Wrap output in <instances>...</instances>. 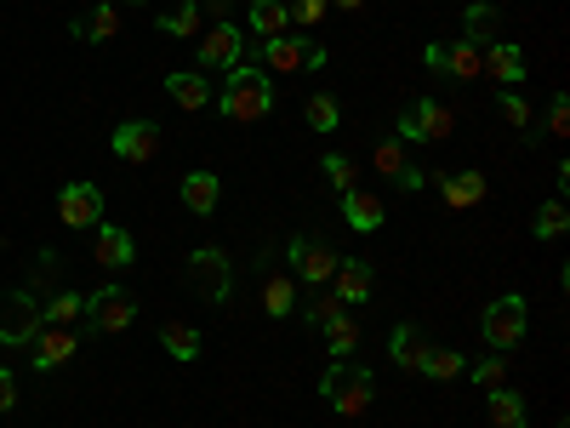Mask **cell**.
I'll use <instances>...</instances> for the list:
<instances>
[{"mask_svg": "<svg viewBox=\"0 0 570 428\" xmlns=\"http://www.w3.org/2000/svg\"><path fill=\"white\" fill-rule=\"evenodd\" d=\"M331 7H343V12H359V7H365V0H331Z\"/></svg>", "mask_w": 570, "mask_h": 428, "instance_id": "45", "label": "cell"}, {"mask_svg": "<svg viewBox=\"0 0 570 428\" xmlns=\"http://www.w3.org/2000/svg\"><path fill=\"white\" fill-rule=\"evenodd\" d=\"M440 75H451V81H480V75H485L480 46H467V41H451V46H440Z\"/></svg>", "mask_w": 570, "mask_h": 428, "instance_id": "26", "label": "cell"}, {"mask_svg": "<svg viewBox=\"0 0 570 428\" xmlns=\"http://www.w3.org/2000/svg\"><path fill=\"white\" fill-rule=\"evenodd\" d=\"M525 325H530V303L519 298V291H508V298H496L485 314H480V332L491 349H514L525 338Z\"/></svg>", "mask_w": 570, "mask_h": 428, "instance_id": "8", "label": "cell"}, {"mask_svg": "<svg viewBox=\"0 0 570 428\" xmlns=\"http://www.w3.org/2000/svg\"><path fill=\"white\" fill-rule=\"evenodd\" d=\"M451 131H456V115L440 97H417V104L399 115V143H445Z\"/></svg>", "mask_w": 570, "mask_h": 428, "instance_id": "6", "label": "cell"}, {"mask_svg": "<svg viewBox=\"0 0 570 428\" xmlns=\"http://www.w3.org/2000/svg\"><path fill=\"white\" fill-rule=\"evenodd\" d=\"M286 263H291V280L297 286H325L331 280V269H337V246H331L325 235H297L291 246H286Z\"/></svg>", "mask_w": 570, "mask_h": 428, "instance_id": "4", "label": "cell"}, {"mask_svg": "<svg viewBox=\"0 0 570 428\" xmlns=\"http://www.w3.org/2000/svg\"><path fill=\"white\" fill-rule=\"evenodd\" d=\"M41 298H29V291H12L7 303H0V343L7 349H29L41 338Z\"/></svg>", "mask_w": 570, "mask_h": 428, "instance_id": "9", "label": "cell"}, {"mask_svg": "<svg viewBox=\"0 0 570 428\" xmlns=\"http://www.w3.org/2000/svg\"><path fill=\"white\" fill-rule=\"evenodd\" d=\"M331 291H337L348 309L365 303V298H372V263H365V257H343L337 269H331Z\"/></svg>", "mask_w": 570, "mask_h": 428, "instance_id": "18", "label": "cell"}, {"mask_svg": "<svg viewBox=\"0 0 570 428\" xmlns=\"http://www.w3.org/2000/svg\"><path fill=\"white\" fill-rule=\"evenodd\" d=\"M160 349L189 366V360L206 354V338H200V325H194V320H165V325H160Z\"/></svg>", "mask_w": 570, "mask_h": 428, "instance_id": "20", "label": "cell"}, {"mask_svg": "<svg viewBox=\"0 0 570 428\" xmlns=\"http://www.w3.org/2000/svg\"><path fill=\"white\" fill-rule=\"evenodd\" d=\"M189 286H194V298L200 303H223L228 291H234V263L223 246H200L189 257Z\"/></svg>", "mask_w": 570, "mask_h": 428, "instance_id": "5", "label": "cell"}, {"mask_svg": "<svg viewBox=\"0 0 570 428\" xmlns=\"http://www.w3.org/2000/svg\"><path fill=\"white\" fill-rule=\"evenodd\" d=\"M12 406H18V377H12L7 366H0V417H7Z\"/></svg>", "mask_w": 570, "mask_h": 428, "instance_id": "43", "label": "cell"}, {"mask_svg": "<svg viewBox=\"0 0 570 428\" xmlns=\"http://www.w3.org/2000/svg\"><path fill=\"white\" fill-rule=\"evenodd\" d=\"M372 167H377L388 183H399V178H406V167H411V160H406V143H399V138H383V143L372 149Z\"/></svg>", "mask_w": 570, "mask_h": 428, "instance_id": "30", "label": "cell"}, {"mask_svg": "<svg viewBox=\"0 0 570 428\" xmlns=\"http://www.w3.org/2000/svg\"><path fill=\"white\" fill-rule=\"evenodd\" d=\"M467 377H474L480 388H502L508 383V354H485L480 366H467Z\"/></svg>", "mask_w": 570, "mask_h": 428, "instance_id": "38", "label": "cell"}, {"mask_svg": "<svg viewBox=\"0 0 570 428\" xmlns=\"http://www.w3.org/2000/svg\"><path fill=\"white\" fill-rule=\"evenodd\" d=\"M200 23H206V18H200L194 0H178L172 12H160V18H154V29H160V35H172V41H194V35H200Z\"/></svg>", "mask_w": 570, "mask_h": 428, "instance_id": "28", "label": "cell"}, {"mask_svg": "<svg viewBox=\"0 0 570 428\" xmlns=\"http://www.w3.org/2000/svg\"><path fill=\"white\" fill-rule=\"evenodd\" d=\"M35 354V372H57V366H69V360L80 354V338H75V325H41V338L29 343Z\"/></svg>", "mask_w": 570, "mask_h": 428, "instance_id": "13", "label": "cell"}, {"mask_svg": "<svg viewBox=\"0 0 570 428\" xmlns=\"http://www.w3.org/2000/svg\"><path fill=\"white\" fill-rule=\"evenodd\" d=\"M337 314H348V303L337 298V291H314V298H309V309H303V320L314 325V332H325V325L337 320Z\"/></svg>", "mask_w": 570, "mask_h": 428, "instance_id": "34", "label": "cell"}, {"mask_svg": "<svg viewBox=\"0 0 570 428\" xmlns=\"http://www.w3.org/2000/svg\"><path fill=\"white\" fill-rule=\"evenodd\" d=\"M57 223L63 228H97L104 223V194H97L92 183H69L57 194Z\"/></svg>", "mask_w": 570, "mask_h": 428, "instance_id": "11", "label": "cell"}, {"mask_svg": "<svg viewBox=\"0 0 570 428\" xmlns=\"http://www.w3.org/2000/svg\"><path fill=\"white\" fill-rule=\"evenodd\" d=\"M80 314H86V298H80V291H57L52 303H41V320H46V325H75Z\"/></svg>", "mask_w": 570, "mask_h": 428, "instance_id": "32", "label": "cell"}, {"mask_svg": "<svg viewBox=\"0 0 570 428\" xmlns=\"http://www.w3.org/2000/svg\"><path fill=\"white\" fill-rule=\"evenodd\" d=\"M383 201H377V194H365V189H348L343 194V223L354 228V235H377V228H383Z\"/></svg>", "mask_w": 570, "mask_h": 428, "instance_id": "19", "label": "cell"}, {"mask_svg": "<svg viewBox=\"0 0 570 428\" xmlns=\"http://www.w3.org/2000/svg\"><path fill=\"white\" fill-rule=\"evenodd\" d=\"M428 349H433V343L417 332V325H394V332H388V354H394V366H399V372H422Z\"/></svg>", "mask_w": 570, "mask_h": 428, "instance_id": "23", "label": "cell"}, {"mask_svg": "<svg viewBox=\"0 0 570 428\" xmlns=\"http://www.w3.org/2000/svg\"><path fill=\"white\" fill-rule=\"evenodd\" d=\"M548 131L553 138H570V97L553 92V104H548Z\"/></svg>", "mask_w": 570, "mask_h": 428, "instance_id": "42", "label": "cell"}, {"mask_svg": "<svg viewBox=\"0 0 570 428\" xmlns=\"http://www.w3.org/2000/svg\"><path fill=\"white\" fill-rule=\"evenodd\" d=\"M109 143H115L120 160H138V167H143V160L160 154V126L154 120H126V126H115Z\"/></svg>", "mask_w": 570, "mask_h": 428, "instance_id": "14", "label": "cell"}, {"mask_svg": "<svg viewBox=\"0 0 570 428\" xmlns=\"http://www.w3.org/2000/svg\"><path fill=\"white\" fill-rule=\"evenodd\" d=\"M69 35L86 41V46H109L120 35V7H109V0H97V7H86L75 23H69Z\"/></svg>", "mask_w": 570, "mask_h": 428, "instance_id": "15", "label": "cell"}, {"mask_svg": "<svg viewBox=\"0 0 570 428\" xmlns=\"http://www.w3.org/2000/svg\"><path fill=\"white\" fill-rule=\"evenodd\" d=\"M485 411H491V428H530L525 400L514 388H485Z\"/></svg>", "mask_w": 570, "mask_h": 428, "instance_id": "27", "label": "cell"}, {"mask_svg": "<svg viewBox=\"0 0 570 428\" xmlns=\"http://www.w3.org/2000/svg\"><path fill=\"white\" fill-rule=\"evenodd\" d=\"M86 320H92V332H126L131 320H138V298L131 291H120V286H104V291H92L86 298Z\"/></svg>", "mask_w": 570, "mask_h": 428, "instance_id": "10", "label": "cell"}, {"mask_svg": "<svg viewBox=\"0 0 570 428\" xmlns=\"http://www.w3.org/2000/svg\"><path fill=\"white\" fill-rule=\"evenodd\" d=\"M462 29H467V35H462V41L485 52V46L496 41V29H502V18H496V12L485 7V0H474V7H467V12H462Z\"/></svg>", "mask_w": 570, "mask_h": 428, "instance_id": "29", "label": "cell"}, {"mask_svg": "<svg viewBox=\"0 0 570 428\" xmlns=\"http://www.w3.org/2000/svg\"><path fill=\"white\" fill-rule=\"evenodd\" d=\"M246 18H251V35H257V41H275V35H291L286 0H251V7H246Z\"/></svg>", "mask_w": 570, "mask_h": 428, "instance_id": "25", "label": "cell"}, {"mask_svg": "<svg viewBox=\"0 0 570 428\" xmlns=\"http://www.w3.org/2000/svg\"><path fill=\"white\" fill-rule=\"evenodd\" d=\"M325 183L337 189V194H348L354 189V160L348 154H325Z\"/></svg>", "mask_w": 570, "mask_h": 428, "instance_id": "40", "label": "cell"}, {"mask_svg": "<svg viewBox=\"0 0 570 428\" xmlns=\"http://www.w3.org/2000/svg\"><path fill=\"white\" fill-rule=\"evenodd\" d=\"M325 12H331V0H297V7H286V18L303 29V35H314V29L325 23Z\"/></svg>", "mask_w": 570, "mask_h": 428, "instance_id": "37", "label": "cell"}, {"mask_svg": "<svg viewBox=\"0 0 570 428\" xmlns=\"http://www.w3.org/2000/svg\"><path fill=\"white\" fill-rule=\"evenodd\" d=\"M165 97H172V104L178 109H206L212 104V97H217V86L206 81V75H200V69H172V75H165Z\"/></svg>", "mask_w": 570, "mask_h": 428, "instance_id": "16", "label": "cell"}, {"mask_svg": "<svg viewBox=\"0 0 570 428\" xmlns=\"http://www.w3.org/2000/svg\"><path fill=\"white\" fill-rule=\"evenodd\" d=\"M433 189L445 194L451 212H467L485 201V172H433Z\"/></svg>", "mask_w": 570, "mask_h": 428, "instance_id": "17", "label": "cell"}, {"mask_svg": "<svg viewBox=\"0 0 570 428\" xmlns=\"http://www.w3.org/2000/svg\"><path fill=\"white\" fill-rule=\"evenodd\" d=\"M262 314H275V320L297 314V280H291V269H262Z\"/></svg>", "mask_w": 570, "mask_h": 428, "instance_id": "22", "label": "cell"}, {"mask_svg": "<svg viewBox=\"0 0 570 428\" xmlns=\"http://www.w3.org/2000/svg\"><path fill=\"white\" fill-rule=\"evenodd\" d=\"M217 109H223V120H234V126L268 120V115H275V81H268L257 63H234L228 81H223V92H217Z\"/></svg>", "mask_w": 570, "mask_h": 428, "instance_id": "1", "label": "cell"}, {"mask_svg": "<svg viewBox=\"0 0 570 428\" xmlns=\"http://www.w3.org/2000/svg\"><path fill=\"white\" fill-rule=\"evenodd\" d=\"M178 194H183V206H189L194 217H212L217 201H223V183H217V172H189Z\"/></svg>", "mask_w": 570, "mask_h": 428, "instance_id": "24", "label": "cell"}, {"mask_svg": "<svg viewBox=\"0 0 570 428\" xmlns=\"http://www.w3.org/2000/svg\"><path fill=\"white\" fill-rule=\"evenodd\" d=\"M462 372H467V360L456 349H428V360H422V377H433V383H451Z\"/></svg>", "mask_w": 570, "mask_h": 428, "instance_id": "33", "label": "cell"}, {"mask_svg": "<svg viewBox=\"0 0 570 428\" xmlns=\"http://www.w3.org/2000/svg\"><path fill=\"white\" fill-rule=\"evenodd\" d=\"M320 400L337 417H365L377 400V377L365 366H354V360H331V372L320 377Z\"/></svg>", "mask_w": 570, "mask_h": 428, "instance_id": "2", "label": "cell"}, {"mask_svg": "<svg viewBox=\"0 0 570 428\" xmlns=\"http://www.w3.org/2000/svg\"><path fill=\"white\" fill-rule=\"evenodd\" d=\"M480 63L491 69V81H502V86H519V81H525V52H519L514 41H491V46L480 52Z\"/></svg>", "mask_w": 570, "mask_h": 428, "instance_id": "21", "label": "cell"}, {"mask_svg": "<svg viewBox=\"0 0 570 428\" xmlns=\"http://www.w3.org/2000/svg\"><path fill=\"white\" fill-rule=\"evenodd\" d=\"M303 115H309L314 131H337V126H343V104H337L331 92H314L309 104H303Z\"/></svg>", "mask_w": 570, "mask_h": 428, "instance_id": "31", "label": "cell"}, {"mask_svg": "<svg viewBox=\"0 0 570 428\" xmlns=\"http://www.w3.org/2000/svg\"><path fill=\"white\" fill-rule=\"evenodd\" d=\"M194 57H200V75H228L234 63H246V35L234 23H212L206 35H194Z\"/></svg>", "mask_w": 570, "mask_h": 428, "instance_id": "7", "label": "cell"}, {"mask_svg": "<svg viewBox=\"0 0 570 428\" xmlns=\"http://www.w3.org/2000/svg\"><path fill=\"white\" fill-rule=\"evenodd\" d=\"M325 343H331V354H337V360H348V354L359 349V325H354V314H337V320H331V325H325Z\"/></svg>", "mask_w": 570, "mask_h": 428, "instance_id": "35", "label": "cell"}, {"mask_svg": "<svg viewBox=\"0 0 570 428\" xmlns=\"http://www.w3.org/2000/svg\"><path fill=\"white\" fill-rule=\"evenodd\" d=\"M109 7H120V0H109ZM126 7H149V0H126Z\"/></svg>", "mask_w": 570, "mask_h": 428, "instance_id": "46", "label": "cell"}, {"mask_svg": "<svg viewBox=\"0 0 570 428\" xmlns=\"http://www.w3.org/2000/svg\"><path fill=\"white\" fill-rule=\"evenodd\" d=\"M496 104H502V120H508V126H525V138H536V131H530V104H525L514 86H502Z\"/></svg>", "mask_w": 570, "mask_h": 428, "instance_id": "39", "label": "cell"}, {"mask_svg": "<svg viewBox=\"0 0 570 428\" xmlns=\"http://www.w3.org/2000/svg\"><path fill=\"white\" fill-rule=\"evenodd\" d=\"M194 7H200V18H212V23H228L234 0H194Z\"/></svg>", "mask_w": 570, "mask_h": 428, "instance_id": "44", "label": "cell"}, {"mask_svg": "<svg viewBox=\"0 0 570 428\" xmlns=\"http://www.w3.org/2000/svg\"><path fill=\"white\" fill-rule=\"evenodd\" d=\"M52 280H57V252H41V269H35V280H29L23 291H29V298H46Z\"/></svg>", "mask_w": 570, "mask_h": 428, "instance_id": "41", "label": "cell"}, {"mask_svg": "<svg viewBox=\"0 0 570 428\" xmlns=\"http://www.w3.org/2000/svg\"><path fill=\"white\" fill-rule=\"evenodd\" d=\"M570 228V212H564V201H548L542 212H536V240H559Z\"/></svg>", "mask_w": 570, "mask_h": 428, "instance_id": "36", "label": "cell"}, {"mask_svg": "<svg viewBox=\"0 0 570 428\" xmlns=\"http://www.w3.org/2000/svg\"><path fill=\"white\" fill-rule=\"evenodd\" d=\"M92 263H104L109 275H120V269L138 263V240H131L126 228H115V223H97L92 228Z\"/></svg>", "mask_w": 570, "mask_h": 428, "instance_id": "12", "label": "cell"}, {"mask_svg": "<svg viewBox=\"0 0 570 428\" xmlns=\"http://www.w3.org/2000/svg\"><path fill=\"white\" fill-rule=\"evenodd\" d=\"M257 69L268 75H297V69H320L325 63V46L309 41V35H275V41H257Z\"/></svg>", "mask_w": 570, "mask_h": 428, "instance_id": "3", "label": "cell"}]
</instances>
